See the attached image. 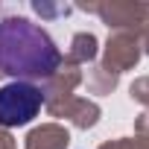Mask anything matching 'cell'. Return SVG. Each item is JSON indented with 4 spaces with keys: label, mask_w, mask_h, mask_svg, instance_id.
<instances>
[{
    "label": "cell",
    "mask_w": 149,
    "mask_h": 149,
    "mask_svg": "<svg viewBox=\"0 0 149 149\" xmlns=\"http://www.w3.org/2000/svg\"><path fill=\"white\" fill-rule=\"evenodd\" d=\"M0 67L15 76H50L58 67V50L32 21L6 18L0 24Z\"/></svg>",
    "instance_id": "6da1fadb"
},
{
    "label": "cell",
    "mask_w": 149,
    "mask_h": 149,
    "mask_svg": "<svg viewBox=\"0 0 149 149\" xmlns=\"http://www.w3.org/2000/svg\"><path fill=\"white\" fill-rule=\"evenodd\" d=\"M44 94L29 82H9L0 88V126H24L41 111Z\"/></svg>",
    "instance_id": "7a4b0ae2"
}]
</instances>
